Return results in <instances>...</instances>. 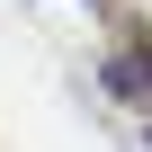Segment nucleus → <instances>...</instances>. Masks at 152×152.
Returning a JSON list of instances; mask_svg holds the SVG:
<instances>
[{"instance_id": "1", "label": "nucleus", "mask_w": 152, "mask_h": 152, "mask_svg": "<svg viewBox=\"0 0 152 152\" xmlns=\"http://www.w3.org/2000/svg\"><path fill=\"white\" fill-rule=\"evenodd\" d=\"M107 90H125V99H152V54H116V63H107Z\"/></svg>"}]
</instances>
